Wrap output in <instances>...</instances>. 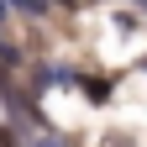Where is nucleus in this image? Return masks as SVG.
Here are the masks:
<instances>
[{
	"label": "nucleus",
	"instance_id": "nucleus-2",
	"mask_svg": "<svg viewBox=\"0 0 147 147\" xmlns=\"http://www.w3.org/2000/svg\"><path fill=\"white\" fill-rule=\"evenodd\" d=\"M26 147H63L58 137H47V131H37V137H26Z\"/></svg>",
	"mask_w": 147,
	"mask_h": 147
},
{
	"label": "nucleus",
	"instance_id": "nucleus-3",
	"mask_svg": "<svg viewBox=\"0 0 147 147\" xmlns=\"http://www.w3.org/2000/svg\"><path fill=\"white\" fill-rule=\"evenodd\" d=\"M0 16H5V5H0Z\"/></svg>",
	"mask_w": 147,
	"mask_h": 147
},
{
	"label": "nucleus",
	"instance_id": "nucleus-1",
	"mask_svg": "<svg viewBox=\"0 0 147 147\" xmlns=\"http://www.w3.org/2000/svg\"><path fill=\"white\" fill-rule=\"evenodd\" d=\"M11 5H21L26 16H42V11H47V0H11Z\"/></svg>",
	"mask_w": 147,
	"mask_h": 147
},
{
	"label": "nucleus",
	"instance_id": "nucleus-4",
	"mask_svg": "<svg viewBox=\"0 0 147 147\" xmlns=\"http://www.w3.org/2000/svg\"><path fill=\"white\" fill-rule=\"evenodd\" d=\"M142 5H147V0H142Z\"/></svg>",
	"mask_w": 147,
	"mask_h": 147
}]
</instances>
